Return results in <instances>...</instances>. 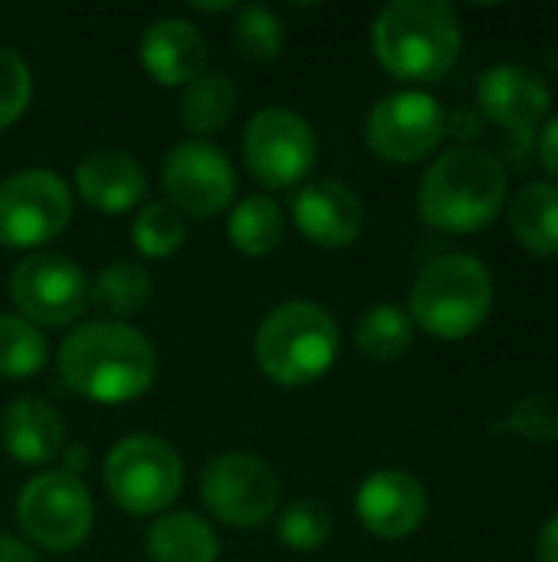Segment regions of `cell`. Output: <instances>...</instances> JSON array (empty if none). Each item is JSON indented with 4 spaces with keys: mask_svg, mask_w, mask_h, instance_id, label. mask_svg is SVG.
<instances>
[{
    "mask_svg": "<svg viewBox=\"0 0 558 562\" xmlns=\"http://www.w3.org/2000/svg\"><path fill=\"white\" fill-rule=\"evenodd\" d=\"M62 382L95 405H128L158 375L155 346L125 323H82L59 346Z\"/></svg>",
    "mask_w": 558,
    "mask_h": 562,
    "instance_id": "6da1fadb",
    "label": "cell"
},
{
    "mask_svg": "<svg viewBox=\"0 0 558 562\" xmlns=\"http://www.w3.org/2000/svg\"><path fill=\"white\" fill-rule=\"evenodd\" d=\"M510 198L503 161L480 145H457L431 161L418 188V214L444 234H477L490 227Z\"/></svg>",
    "mask_w": 558,
    "mask_h": 562,
    "instance_id": "7a4b0ae2",
    "label": "cell"
},
{
    "mask_svg": "<svg viewBox=\"0 0 558 562\" xmlns=\"http://www.w3.org/2000/svg\"><path fill=\"white\" fill-rule=\"evenodd\" d=\"M460 43L457 10L444 0H391L372 26L382 69L414 86L444 79L460 56Z\"/></svg>",
    "mask_w": 558,
    "mask_h": 562,
    "instance_id": "3957f363",
    "label": "cell"
},
{
    "mask_svg": "<svg viewBox=\"0 0 558 562\" xmlns=\"http://www.w3.org/2000/svg\"><path fill=\"white\" fill-rule=\"evenodd\" d=\"M493 273L474 254H444L431 260L408 296V316L428 336L460 342L493 313Z\"/></svg>",
    "mask_w": 558,
    "mask_h": 562,
    "instance_id": "277c9868",
    "label": "cell"
},
{
    "mask_svg": "<svg viewBox=\"0 0 558 562\" xmlns=\"http://www.w3.org/2000/svg\"><path fill=\"white\" fill-rule=\"evenodd\" d=\"M253 352L260 372L276 385H309L335 366L339 326L322 306L309 300H289L263 316Z\"/></svg>",
    "mask_w": 558,
    "mask_h": 562,
    "instance_id": "5b68a950",
    "label": "cell"
},
{
    "mask_svg": "<svg viewBox=\"0 0 558 562\" xmlns=\"http://www.w3.org/2000/svg\"><path fill=\"white\" fill-rule=\"evenodd\" d=\"M184 487V464L178 451L155 435L122 438L105 461L109 497L135 517L168 510Z\"/></svg>",
    "mask_w": 558,
    "mask_h": 562,
    "instance_id": "8992f818",
    "label": "cell"
},
{
    "mask_svg": "<svg viewBox=\"0 0 558 562\" xmlns=\"http://www.w3.org/2000/svg\"><path fill=\"white\" fill-rule=\"evenodd\" d=\"M447 138V112L424 89H405L385 95L368 122L365 142L388 165H418L437 151Z\"/></svg>",
    "mask_w": 558,
    "mask_h": 562,
    "instance_id": "52a82bcc",
    "label": "cell"
},
{
    "mask_svg": "<svg viewBox=\"0 0 558 562\" xmlns=\"http://www.w3.org/2000/svg\"><path fill=\"white\" fill-rule=\"evenodd\" d=\"M243 165L257 184L286 191L299 184L316 165V135L309 122L283 105H270L247 122Z\"/></svg>",
    "mask_w": 558,
    "mask_h": 562,
    "instance_id": "ba28073f",
    "label": "cell"
},
{
    "mask_svg": "<svg viewBox=\"0 0 558 562\" xmlns=\"http://www.w3.org/2000/svg\"><path fill=\"white\" fill-rule=\"evenodd\" d=\"M72 194L53 171L30 168L0 184V247H43L66 231Z\"/></svg>",
    "mask_w": 558,
    "mask_h": 562,
    "instance_id": "9c48e42d",
    "label": "cell"
},
{
    "mask_svg": "<svg viewBox=\"0 0 558 562\" xmlns=\"http://www.w3.org/2000/svg\"><path fill=\"white\" fill-rule=\"evenodd\" d=\"M16 520L36 547L49 553H69L92 533V497L79 477L62 471L39 474L20 491Z\"/></svg>",
    "mask_w": 558,
    "mask_h": 562,
    "instance_id": "30bf717a",
    "label": "cell"
},
{
    "mask_svg": "<svg viewBox=\"0 0 558 562\" xmlns=\"http://www.w3.org/2000/svg\"><path fill=\"white\" fill-rule=\"evenodd\" d=\"M201 501L220 524L234 530H257L280 504V477L253 454H220L201 477Z\"/></svg>",
    "mask_w": 558,
    "mask_h": 562,
    "instance_id": "8fae6325",
    "label": "cell"
},
{
    "mask_svg": "<svg viewBox=\"0 0 558 562\" xmlns=\"http://www.w3.org/2000/svg\"><path fill=\"white\" fill-rule=\"evenodd\" d=\"M161 181L168 191V204L191 217H214L234 204L237 194V171L224 148L204 138L178 142L164 165Z\"/></svg>",
    "mask_w": 558,
    "mask_h": 562,
    "instance_id": "7c38bea8",
    "label": "cell"
},
{
    "mask_svg": "<svg viewBox=\"0 0 558 562\" xmlns=\"http://www.w3.org/2000/svg\"><path fill=\"white\" fill-rule=\"evenodd\" d=\"M13 303L23 319L39 326H69L89 306L86 273L59 254H30L10 277Z\"/></svg>",
    "mask_w": 558,
    "mask_h": 562,
    "instance_id": "4fadbf2b",
    "label": "cell"
},
{
    "mask_svg": "<svg viewBox=\"0 0 558 562\" xmlns=\"http://www.w3.org/2000/svg\"><path fill=\"white\" fill-rule=\"evenodd\" d=\"M480 115L506 132L529 135L539 128L553 105L549 82L523 63H497L477 82Z\"/></svg>",
    "mask_w": 558,
    "mask_h": 562,
    "instance_id": "5bb4252c",
    "label": "cell"
},
{
    "mask_svg": "<svg viewBox=\"0 0 558 562\" xmlns=\"http://www.w3.org/2000/svg\"><path fill=\"white\" fill-rule=\"evenodd\" d=\"M362 527L378 540H405L421 530L428 517V491L408 471H375L355 497Z\"/></svg>",
    "mask_w": 558,
    "mask_h": 562,
    "instance_id": "9a60e30c",
    "label": "cell"
},
{
    "mask_svg": "<svg viewBox=\"0 0 558 562\" xmlns=\"http://www.w3.org/2000/svg\"><path fill=\"white\" fill-rule=\"evenodd\" d=\"M293 217L309 244L342 250L358 240L365 227V204L349 184L326 178L299 188L293 201Z\"/></svg>",
    "mask_w": 558,
    "mask_h": 562,
    "instance_id": "2e32d148",
    "label": "cell"
},
{
    "mask_svg": "<svg viewBox=\"0 0 558 562\" xmlns=\"http://www.w3.org/2000/svg\"><path fill=\"white\" fill-rule=\"evenodd\" d=\"M145 171L122 148L89 151L76 165V191L99 214H125L145 198Z\"/></svg>",
    "mask_w": 558,
    "mask_h": 562,
    "instance_id": "e0dca14e",
    "label": "cell"
},
{
    "mask_svg": "<svg viewBox=\"0 0 558 562\" xmlns=\"http://www.w3.org/2000/svg\"><path fill=\"white\" fill-rule=\"evenodd\" d=\"M141 63L155 82L184 89L191 79L204 72L207 40L187 20H178V16L155 20L141 36Z\"/></svg>",
    "mask_w": 558,
    "mask_h": 562,
    "instance_id": "ac0fdd59",
    "label": "cell"
},
{
    "mask_svg": "<svg viewBox=\"0 0 558 562\" xmlns=\"http://www.w3.org/2000/svg\"><path fill=\"white\" fill-rule=\"evenodd\" d=\"M62 441L59 412L39 398H20L0 418V445L20 464H49L62 454Z\"/></svg>",
    "mask_w": 558,
    "mask_h": 562,
    "instance_id": "d6986e66",
    "label": "cell"
},
{
    "mask_svg": "<svg viewBox=\"0 0 558 562\" xmlns=\"http://www.w3.org/2000/svg\"><path fill=\"white\" fill-rule=\"evenodd\" d=\"M506 217L520 247H526L536 257H558V184H523L510 201Z\"/></svg>",
    "mask_w": 558,
    "mask_h": 562,
    "instance_id": "ffe728a7",
    "label": "cell"
},
{
    "mask_svg": "<svg viewBox=\"0 0 558 562\" xmlns=\"http://www.w3.org/2000/svg\"><path fill=\"white\" fill-rule=\"evenodd\" d=\"M145 550L151 562H217L220 540L197 514H168L151 524Z\"/></svg>",
    "mask_w": 558,
    "mask_h": 562,
    "instance_id": "44dd1931",
    "label": "cell"
},
{
    "mask_svg": "<svg viewBox=\"0 0 558 562\" xmlns=\"http://www.w3.org/2000/svg\"><path fill=\"white\" fill-rule=\"evenodd\" d=\"M237 112V89L230 76L224 72H201L181 89L178 99V119L194 135H214L220 132Z\"/></svg>",
    "mask_w": 558,
    "mask_h": 562,
    "instance_id": "7402d4cb",
    "label": "cell"
},
{
    "mask_svg": "<svg viewBox=\"0 0 558 562\" xmlns=\"http://www.w3.org/2000/svg\"><path fill=\"white\" fill-rule=\"evenodd\" d=\"M283 231H286V217H283L280 204L266 194L240 201L227 221V237H230L234 250H240L243 257L273 254L283 240Z\"/></svg>",
    "mask_w": 558,
    "mask_h": 562,
    "instance_id": "603a6c76",
    "label": "cell"
},
{
    "mask_svg": "<svg viewBox=\"0 0 558 562\" xmlns=\"http://www.w3.org/2000/svg\"><path fill=\"white\" fill-rule=\"evenodd\" d=\"M151 296V277L138 263H112L89 286V306L109 316V323L138 313Z\"/></svg>",
    "mask_w": 558,
    "mask_h": 562,
    "instance_id": "cb8c5ba5",
    "label": "cell"
},
{
    "mask_svg": "<svg viewBox=\"0 0 558 562\" xmlns=\"http://www.w3.org/2000/svg\"><path fill=\"white\" fill-rule=\"evenodd\" d=\"M355 346L362 356H368L375 362L401 359L414 346V323H411L408 310H401L395 303L372 306L355 326Z\"/></svg>",
    "mask_w": 558,
    "mask_h": 562,
    "instance_id": "d4e9b609",
    "label": "cell"
},
{
    "mask_svg": "<svg viewBox=\"0 0 558 562\" xmlns=\"http://www.w3.org/2000/svg\"><path fill=\"white\" fill-rule=\"evenodd\" d=\"M49 359L43 333L23 316H0V379H30Z\"/></svg>",
    "mask_w": 558,
    "mask_h": 562,
    "instance_id": "484cf974",
    "label": "cell"
},
{
    "mask_svg": "<svg viewBox=\"0 0 558 562\" xmlns=\"http://www.w3.org/2000/svg\"><path fill=\"white\" fill-rule=\"evenodd\" d=\"M132 240L145 257L164 260V257L178 254L181 244L187 240V221L174 204L151 201L145 211H138V217L132 224Z\"/></svg>",
    "mask_w": 558,
    "mask_h": 562,
    "instance_id": "4316f807",
    "label": "cell"
},
{
    "mask_svg": "<svg viewBox=\"0 0 558 562\" xmlns=\"http://www.w3.org/2000/svg\"><path fill=\"white\" fill-rule=\"evenodd\" d=\"M234 43L247 59L270 63L283 53L286 30L270 7L250 3V7H240V13L234 20Z\"/></svg>",
    "mask_w": 558,
    "mask_h": 562,
    "instance_id": "83f0119b",
    "label": "cell"
},
{
    "mask_svg": "<svg viewBox=\"0 0 558 562\" xmlns=\"http://www.w3.org/2000/svg\"><path fill=\"white\" fill-rule=\"evenodd\" d=\"M276 533L289 550L312 553V550L326 547V540L332 537V517L316 501H296L283 510Z\"/></svg>",
    "mask_w": 558,
    "mask_h": 562,
    "instance_id": "f1b7e54d",
    "label": "cell"
},
{
    "mask_svg": "<svg viewBox=\"0 0 558 562\" xmlns=\"http://www.w3.org/2000/svg\"><path fill=\"white\" fill-rule=\"evenodd\" d=\"M33 99V76L20 53L0 46V132L13 125Z\"/></svg>",
    "mask_w": 558,
    "mask_h": 562,
    "instance_id": "f546056e",
    "label": "cell"
},
{
    "mask_svg": "<svg viewBox=\"0 0 558 562\" xmlns=\"http://www.w3.org/2000/svg\"><path fill=\"white\" fill-rule=\"evenodd\" d=\"M510 428L533 445L558 441V398L556 395H526L523 402L513 405Z\"/></svg>",
    "mask_w": 558,
    "mask_h": 562,
    "instance_id": "4dcf8cb0",
    "label": "cell"
},
{
    "mask_svg": "<svg viewBox=\"0 0 558 562\" xmlns=\"http://www.w3.org/2000/svg\"><path fill=\"white\" fill-rule=\"evenodd\" d=\"M536 151H539V165L546 168V175L553 178V184H558V115H553L543 125Z\"/></svg>",
    "mask_w": 558,
    "mask_h": 562,
    "instance_id": "1f68e13d",
    "label": "cell"
},
{
    "mask_svg": "<svg viewBox=\"0 0 558 562\" xmlns=\"http://www.w3.org/2000/svg\"><path fill=\"white\" fill-rule=\"evenodd\" d=\"M483 132V115L474 109H457L447 115V135L454 138H477Z\"/></svg>",
    "mask_w": 558,
    "mask_h": 562,
    "instance_id": "d6a6232c",
    "label": "cell"
},
{
    "mask_svg": "<svg viewBox=\"0 0 558 562\" xmlns=\"http://www.w3.org/2000/svg\"><path fill=\"white\" fill-rule=\"evenodd\" d=\"M536 560L558 562V514L543 524V530L536 537Z\"/></svg>",
    "mask_w": 558,
    "mask_h": 562,
    "instance_id": "836d02e7",
    "label": "cell"
},
{
    "mask_svg": "<svg viewBox=\"0 0 558 562\" xmlns=\"http://www.w3.org/2000/svg\"><path fill=\"white\" fill-rule=\"evenodd\" d=\"M0 562H39V560H36V553H33L26 543H20V540H13V537H0Z\"/></svg>",
    "mask_w": 558,
    "mask_h": 562,
    "instance_id": "e575fe53",
    "label": "cell"
},
{
    "mask_svg": "<svg viewBox=\"0 0 558 562\" xmlns=\"http://www.w3.org/2000/svg\"><path fill=\"white\" fill-rule=\"evenodd\" d=\"M62 474H69V477H79L86 468H89V451L82 448V445H76V448H62Z\"/></svg>",
    "mask_w": 558,
    "mask_h": 562,
    "instance_id": "d590c367",
    "label": "cell"
},
{
    "mask_svg": "<svg viewBox=\"0 0 558 562\" xmlns=\"http://www.w3.org/2000/svg\"><path fill=\"white\" fill-rule=\"evenodd\" d=\"M197 10H234V3H194Z\"/></svg>",
    "mask_w": 558,
    "mask_h": 562,
    "instance_id": "8d00e7d4",
    "label": "cell"
}]
</instances>
